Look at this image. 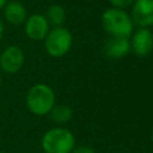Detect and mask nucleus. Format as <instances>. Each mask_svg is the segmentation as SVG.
I'll use <instances>...</instances> for the list:
<instances>
[{
    "mask_svg": "<svg viewBox=\"0 0 153 153\" xmlns=\"http://www.w3.org/2000/svg\"><path fill=\"white\" fill-rule=\"evenodd\" d=\"M102 26L111 37L129 38L133 33L134 23L131 17L121 8H108L102 14Z\"/></svg>",
    "mask_w": 153,
    "mask_h": 153,
    "instance_id": "f257e3e1",
    "label": "nucleus"
},
{
    "mask_svg": "<svg viewBox=\"0 0 153 153\" xmlns=\"http://www.w3.org/2000/svg\"><path fill=\"white\" fill-rule=\"evenodd\" d=\"M55 105V93L47 84L33 85L26 94V106L33 115L44 116Z\"/></svg>",
    "mask_w": 153,
    "mask_h": 153,
    "instance_id": "f03ea898",
    "label": "nucleus"
},
{
    "mask_svg": "<svg viewBox=\"0 0 153 153\" xmlns=\"http://www.w3.org/2000/svg\"><path fill=\"white\" fill-rule=\"evenodd\" d=\"M74 147V135L66 128H51L42 136V148L45 153H72Z\"/></svg>",
    "mask_w": 153,
    "mask_h": 153,
    "instance_id": "7ed1b4c3",
    "label": "nucleus"
},
{
    "mask_svg": "<svg viewBox=\"0 0 153 153\" xmlns=\"http://www.w3.org/2000/svg\"><path fill=\"white\" fill-rule=\"evenodd\" d=\"M73 37L68 29L62 26H55L49 30L44 38V45L47 53L53 57H61L67 54L72 47Z\"/></svg>",
    "mask_w": 153,
    "mask_h": 153,
    "instance_id": "20e7f679",
    "label": "nucleus"
},
{
    "mask_svg": "<svg viewBox=\"0 0 153 153\" xmlns=\"http://www.w3.org/2000/svg\"><path fill=\"white\" fill-rule=\"evenodd\" d=\"M24 53L23 50L17 45H10L7 47L0 55V67L4 72L14 74L24 65Z\"/></svg>",
    "mask_w": 153,
    "mask_h": 153,
    "instance_id": "39448f33",
    "label": "nucleus"
},
{
    "mask_svg": "<svg viewBox=\"0 0 153 153\" xmlns=\"http://www.w3.org/2000/svg\"><path fill=\"white\" fill-rule=\"evenodd\" d=\"M49 23L43 14H31L24 22V30L26 36L32 41H42L49 32Z\"/></svg>",
    "mask_w": 153,
    "mask_h": 153,
    "instance_id": "423d86ee",
    "label": "nucleus"
},
{
    "mask_svg": "<svg viewBox=\"0 0 153 153\" xmlns=\"http://www.w3.org/2000/svg\"><path fill=\"white\" fill-rule=\"evenodd\" d=\"M130 50L139 57L147 56L153 50V33L148 27L136 30L130 41Z\"/></svg>",
    "mask_w": 153,
    "mask_h": 153,
    "instance_id": "0eeeda50",
    "label": "nucleus"
},
{
    "mask_svg": "<svg viewBox=\"0 0 153 153\" xmlns=\"http://www.w3.org/2000/svg\"><path fill=\"white\" fill-rule=\"evenodd\" d=\"M131 8L133 23L141 27L153 25V0H134Z\"/></svg>",
    "mask_w": 153,
    "mask_h": 153,
    "instance_id": "6e6552de",
    "label": "nucleus"
},
{
    "mask_svg": "<svg viewBox=\"0 0 153 153\" xmlns=\"http://www.w3.org/2000/svg\"><path fill=\"white\" fill-rule=\"evenodd\" d=\"M103 50L109 59H122L130 51V41L126 37H111L104 43Z\"/></svg>",
    "mask_w": 153,
    "mask_h": 153,
    "instance_id": "1a4fd4ad",
    "label": "nucleus"
},
{
    "mask_svg": "<svg viewBox=\"0 0 153 153\" xmlns=\"http://www.w3.org/2000/svg\"><path fill=\"white\" fill-rule=\"evenodd\" d=\"M4 16L5 19L12 25H20L25 22L26 10L24 5L19 1H10L4 6Z\"/></svg>",
    "mask_w": 153,
    "mask_h": 153,
    "instance_id": "9d476101",
    "label": "nucleus"
},
{
    "mask_svg": "<svg viewBox=\"0 0 153 153\" xmlns=\"http://www.w3.org/2000/svg\"><path fill=\"white\" fill-rule=\"evenodd\" d=\"M45 18L49 24L54 26H61L66 20V12L60 5H51L47 10Z\"/></svg>",
    "mask_w": 153,
    "mask_h": 153,
    "instance_id": "9b49d317",
    "label": "nucleus"
},
{
    "mask_svg": "<svg viewBox=\"0 0 153 153\" xmlns=\"http://www.w3.org/2000/svg\"><path fill=\"white\" fill-rule=\"evenodd\" d=\"M50 118L59 124L66 123L71 120L72 117V110L67 105H54L53 109L49 112Z\"/></svg>",
    "mask_w": 153,
    "mask_h": 153,
    "instance_id": "f8f14e48",
    "label": "nucleus"
},
{
    "mask_svg": "<svg viewBox=\"0 0 153 153\" xmlns=\"http://www.w3.org/2000/svg\"><path fill=\"white\" fill-rule=\"evenodd\" d=\"M114 7H116V8H126V7H128V6H130L133 2H134V0H108Z\"/></svg>",
    "mask_w": 153,
    "mask_h": 153,
    "instance_id": "ddd939ff",
    "label": "nucleus"
},
{
    "mask_svg": "<svg viewBox=\"0 0 153 153\" xmlns=\"http://www.w3.org/2000/svg\"><path fill=\"white\" fill-rule=\"evenodd\" d=\"M72 153H96L91 147H86V146H79V147H74V149L72 151Z\"/></svg>",
    "mask_w": 153,
    "mask_h": 153,
    "instance_id": "4468645a",
    "label": "nucleus"
},
{
    "mask_svg": "<svg viewBox=\"0 0 153 153\" xmlns=\"http://www.w3.org/2000/svg\"><path fill=\"white\" fill-rule=\"evenodd\" d=\"M2 35H4V23H2V19L0 18V39L2 38Z\"/></svg>",
    "mask_w": 153,
    "mask_h": 153,
    "instance_id": "2eb2a0df",
    "label": "nucleus"
},
{
    "mask_svg": "<svg viewBox=\"0 0 153 153\" xmlns=\"http://www.w3.org/2000/svg\"><path fill=\"white\" fill-rule=\"evenodd\" d=\"M7 0H0V8H4V6L6 5Z\"/></svg>",
    "mask_w": 153,
    "mask_h": 153,
    "instance_id": "dca6fc26",
    "label": "nucleus"
},
{
    "mask_svg": "<svg viewBox=\"0 0 153 153\" xmlns=\"http://www.w3.org/2000/svg\"><path fill=\"white\" fill-rule=\"evenodd\" d=\"M0 86H1V76H0Z\"/></svg>",
    "mask_w": 153,
    "mask_h": 153,
    "instance_id": "f3484780",
    "label": "nucleus"
},
{
    "mask_svg": "<svg viewBox=\"0 0 153 153\" xmlns=\"http://www.w3.org/2000/svg\"><path fill=\"white\" fill-rule=\"evenodd\" d=\"M152 141H153V133H152Z\"/></svg>",
    "mask_w": 153,
    "mask_h": 153,
    "instance_id": "a211bd4d",
    "label": "nucleus"
}]
</instances>
